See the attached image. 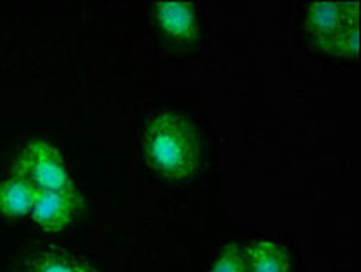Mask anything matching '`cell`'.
Listing matches in <instances>:
<instances>
[{
  "label": "cell",
  "instance_id": "cell-1",
  "mask_svg": "<svg viewBox=\"0 0 361 272\" xmlns=\"http://www.w3.org/2000/svg\"><path fill=\"white\" fill-rule=\"evenodd\" d=\"M144 153L158 176L167 182H188L202 167V136L188 116L164 111L149 120Z\"/></svg>",
  "mask_w": 361,
  "mask_h": 272
},
{
  "label": "cell",
  "instance_id": "cell-2",
  "mask_svg": "<svg viewBox=\"0 0 361 272\" xmlns=\"http://www.w3.org/2000/svg\"><path fill=\"white\" fill-rule=\"evenodd\" d=\"M360 2L314 0L307 6L305 27L310 40L334 56L360 55Z\"/></svg>",
  "mask_w": 361,
  "mask_h": 272
},
{
  "label": "cell",
  "instance_id": "cell-3",
  "mask_svg": "<svg viewBox=\"0 0 361 272\" xmlns=\"http://www.w3.org/2000/svg\"><path fill=\"white\" fill-rule=\"evenodd\" d=\"M11 173L30 180L37 191H80L69 175L60 149L46 138H33L24 144L15 158Z\"/></svg>",
  "mask_w": 361,
  "mask_h": 272
},
{
  "label": "cell",
  "instance_id": "cell-4",
  "mask_svg": "<svg viewBox=\"0 0 361 272\" xmlns=\"http://www.w3.org/2000/svg\"><path fill=\"white\" fill-rule=\"evenodd\" d=\"M84 211V196L80 191H39L31 220L42 233L60 234L68 230Z\"/></svg>",
  "mask_w": 361,
  "mask_h": 272
},
{
  "label": "cell",
  "instance_id": "cell-5",
  "mask_svg": "<svg viewBox=\"0 0 361 272\" xmlns=\"http://www.w3.org/2000/svg\"><path fill=\"white\" fill-rule=\"evenodd\" d=\"M160 30L174 40L192 42L198 37V13L189 0H161L153 6Z\"/></svg>",
  "mask_w": 361,
  "mask_h": 272
},
{
  "label": "cell",
  "instance_id": "cell-6",
  "mask_svg": "<svg viewBox=\"0 0 361 272\" xmlns=\"http://www.w3.org/2000/svg\"><path fill=\"white\" fill-rule=\"evenodd\" d=\"M13 272H102L93 261L68 249H42L22 259Z\"/></svg>",
  "mask_w": 361,
  "mask_h": 272
},
{
  "label": "cell",
  "instance_id": "cell-7",
  "mask_svg": "<svg viewBox=\"0 0 361 272\" xmlns=\"http://www.w3.org/2000/svg\"><path fill=\"white\" fill-rule=\"evenodd\" d=\"M247 272H293V256L283 243L271 238L249 242L243 249Z\"/></svg>",
  "mask_w": 361,
  "mask_h": 272
},
{
  "label": "cell",
  "instance_id": "cell-8",
  "mask_svg": "<svg viewBox=\"0 0 361 272\" xmlns=\"http://www.w3.org/2000/svg\"><path fill=\"white\" fill-rule=\"evenodd\" d=\"M37 194L39 191L30 180L9 173L0 180V214L6 218L31 216Z\"/></svg>",
  "mask_w": 361,
  "mask_h": 272
},
{
  "label": "cell",
  "instance_id": "cell-9",
  "mask_svg": "<svg viewBox=\"0 0 361 272\" xmlns=\"http://www.w3.org/2000/svg\"><path fill=\"white\" fill-rule=\"evenodd\" d=\"M209 272H247L245 256L238 243H226L214 256Z\"/></svg>",
  "mask_w": 361,
  "mask_h": 272
}]
</instances>
